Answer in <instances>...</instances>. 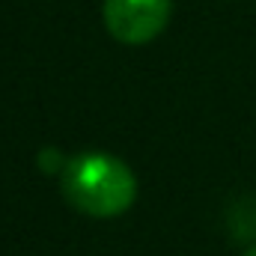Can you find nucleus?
Segmentation results:
<instances>
[{"mask_svg": "<svg viewBox=\"0 0 256 256\" xmlns=\"http://www.w3.org/2000/svg\"><path fill=\"white\" fill-rule=\"evenodd\" d=\"M60 185L68 206L90 218H116L137 200L131 167L110 152H84L68 158Z\"/></svg>", "mask_w": 256, "mask_h": 256, "instance_id": "1", "label": "nucleus"}, {"mask_svg": "<svg viewBox=\"0 0 256 256\" xmlns=\"http://www.w3.org/2000/svg\"><path fill=\"white\" fill-rule=\"evenodd\" d=\"M170 9L173 0H104L102 18L116 42L146 45L167 27Z\"/></svg>", "mask_w": 256, "mask_h": 256, "instance_id": "2", "label": "nucleus"}, {"mask_svg": "<svg viewBox=\"0 0 256 256\" xmlns=\"http://www.w3.org/2000/svg\"><path fill=\"white\" fill-rule=\"evenodd\" d=\"M36 164H39V170H42L45 176H63V170H66V164H68V158H66L57 146H45V149H39V155H36Z\"/></svg>", "mask_w": 256, "mask_h": 256, "instance_id": "3", "label": "nucleus"}, {"mask_svg": "<svg viewBox=\"0 0 256 256\" xmlns=\"http://www.w3.org/2000/svg\"><path fill=\"white\" fill-rule=\"evenodd\" d=\"M244 256H256V244H254V248H248V250H244Z\"/></svg>", "mask_w": 256, "mask_h": 256, "instance_id": "4", "label": "nucleus"}]
</instances>
